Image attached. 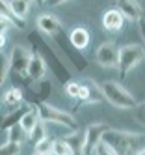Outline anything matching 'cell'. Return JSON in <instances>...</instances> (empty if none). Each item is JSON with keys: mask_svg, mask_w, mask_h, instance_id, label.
<instances>
[{"mask_svg": "<svg viewBox=\"0 0 145 155\" xmlns=\"http://www.w3.org/2000/svg\"><path fill=\"white\" fill-rule=\"evenodd\" d=\"M136 155H145V150H140V151H136Z\"/></svg>", "mask_w": 145, "mask_h": 155, "instance_id": "cell-28", "label": "cell"}, {"mask_svg": "<svg viewBox=\"0 0 145 155\" xmlns=\"http://www.w3.org/2000/svg\"><path fill=\"white\" fill-rule=\"evenodd\" d=\"M80 90H78V97L76 101H80L82 105H97L102 101V95H100V88L97 82L93 81H80Z\"/></svg>", "mask_w": 145, "mask_h": 155, "instance_id": "cell-8", "label": "cell"}, {"mask_svg": "<svg viewBox=\"0 0 145 155\" xmlns=\"http://www.w3.org/2000/svg\"><path fill=\"white\" fill-rule=\"evenodd\" d=\"M22 99H24V94H22L20 88H8L2 95V103L9 108V110H15L20 107Z\"/></svg>", "mask_w": 145, "mask_h": 155, "instance_id": "cell-15", "label": "cell"}, {"mask_svg": "<svg viewBox=\"0 0 145 155\" xmlns=\"http://www.w3.org/2000/svg\"><path fill=\"white\" fill-rule=\"evenodd\" d=\"M45 73H47V62H45V58L39 52H33L30 56L28 68H26V77L32 82H39V81H43Z\"/></svg>", "mask_w": 145, "mask_h": 155, "instance_id": "cell-9", "label": "cell"}, {"mask_svg": "<svg viewBox=\"0 0 145 155\" xmlns=\"http://www.w3.org/2000/svg\"><path fill=\"white\" fill-rule=\"evenodd\" d=\"M99 88H100V95H102V99H106L112 107L127 108V110H134L138 107L136 97H134L123 84H119L115 81H106Z\"/></svg>", "mask_w": 145, "mask_h": 155, "instance_id": "cell-2", "label": "cell"}, {"mask_svg": "<svg viewBox=\"0 0 145 155\" xmlns=\"http://www.w3.org/2000/svg\"><path fill=\"white\" fill-rule=\"evenodd\" d=\"M108 148H112L115 155H136V151L143 150V135L136 131H117L108 129L102 140Z\"/></svg>", "mask_w": 145, "mask_h": 155, "instance_id": "cell-1", "label": "cell"}, {"mask_svg": "<svg viewBox=\"0 0 145 155\" xmlns=\"http://www.w3.org/2000/svg\"><path fill=\"white\" fill-rule=\"evenodd\" d=\"M115 9L123 15V19L125 21H130V23H134V21H140L143 12H141V4L140 2H117Z\"/></svg>", "mask_w": 145, "mask_h": 155, "instance_id": "cell-13", "label": "cell"}, {"mask_svg": "<svg viewBox=\"0 0 145 155\" xmlns=\"http://www.w3.org/2000/svg\"><path fill=\"white\" fill-rule=\"evenodd\" d=\"M37 124H39V116H37V112H36V108L30 105L28 110L20 116V120H19V127L24 131V135H26V138H28V135L33 131V127H36Z\"/></svg>", "mask_w": 145, "mask_h": 155, "instance_id": "cell-14", "label": "cell"}, {"mask_svg": "<svg viewBox=\"0 0 145 155\" xmlns=\"http://www.w3.org/2000/svg\"><path fill=\"white\" fill-rule=\"evenodd\" d=\"M63 88H65V94L69 95V97H73V99H76V97H78V90H80V84H78L76 81H67V82L63 84Z\"/></svg>", "mask_w": 145, "mask_h": 155, "instance_id": "cell-24", "label": "cell"}, {"mask_svg": "<svg viewBox=\"0 0 145 155\" xmlns=\"http://www.w3.org/2000/svg\"><path fill=\"white\" fill-rule=\"evenodd\" d=\"M93 155H115L114 151H112V148H108L104 142H99V146L95 148Z\"/></svg>", "mask_w": 145, "mask_h": 155, "instance_id": "cell-25", "label": "cell"}, {"mask_svg": "<svg viewBox=\"0 0 145 155\" xmlns=\"http://www.w3.org/2000/svg\"><path fill=\"white\" fill-rule=\"evenodd\" d=\"M9 12L13 13V17L19 21V23H24L26 17H28V12L32 8V2H22V0H17V2H6Z\"/></svg>", "mask_w": 145, "mask_h": 155, "instance_id": "cell-16", "label": "cell"}, {"mask_svg": "<svg viewBox=\"0 0 145 155\" xmlns=\"http://www.w3.org/2000/svg\"><path fill=\"white\" fill-rule=\"evenodd\" d=\"M145 56L143 47L138 43H130V45H123L117 51V69L121 77H127V73H130L136 65L141 64Z\"/></svg>", "mask_w": 145, "mask_h": 155, "instance_id": "cell-4", "label": "cell"}, {"mask_svg": "<svg viewBox=\"0 0 145 155\" xmlns=\"http://www.w3.org/2000/svg\"><path fill=\"white\" fill-rule=\"evenodd\" d=\"M30 56H32V52H30L26 47L15 45L13 49H11V54L8 56V60H9V69L24 79V77H26L28 62H30Z\"/></svg>", "mask_w": 145, "mask_h": 155, "instance_id": "cell-6", "label": "cell"}, {"mask_svg": "<svg viewBox=\"0 0 145 155\" xmlns=\"http://www.w3.org/2000/svg\"><path fill=\"white\" fill-rule=\"evenodd\" d=\"M108 124L104 121H97V124H89L86 131L82 133V151L80 155H93L95 148L99 146V142L102 140V135L108 131Z\"/></svg>", "mask_w": 145, "mask_h": 155, "instance_id": "cell-5", "label": "cell"}, {"mask_svg": "<svg viewBox=\"0 0 145 155\" xmlns=\"http://www.w3.org/2000/svg\"><path fill=\"white\" fill-rule=\"evenodd\" d=\"M6 41H8V38H6V36H0V51L4 49V45H6Z\"/></svg>", "mask_w": 145, "mask_h": 155, "instance_id": "cell-27", "label": "cell"}, {"mask_svg": "<svg viewBox=\"0 0 145 155\" xmlns=\"http://www.w3.org/2000/svg\"><path fill=\"white\" fill-rule=\"evenodd\" d=\"M50 155H52V153H50Z\"/></svg>", "mask_w": 145, "mask_h": 155, "instance_id": "cell-30", "label": "cell"}, {"mask_svg": "<svg viewBox=\"0 0 145 155\" xmlns=\"http://www.w3.org/2000/svg\"><path fill=\"white\" fill-rule=\"evenodd\" d=\"M32 107L36 108V112L39 116V121H50V124H58V125H63L71 131H76L78 129V121L69 114V112H63V110L56 108L49 103H32Z\"/></svg>", "mask_w": 145, "mask_h": 155, "instance_id": "cell-3", "label": "cell"}, {"mask_svg": "<svg viewBox=\"0 0 145 155\" xmlns=\"http://www.w3.org/2000/svg\"><path fill=\"white\" fill-rule=\"evenodd\" d=\"M20 153V146L13 142H4L0 146V155H19Z\"/></svg>", "mask_w": 145, "mask_h": 155, "instance_id": "cell-23", "label": "cell"}, {"mask_svg": "<svg viewBox=\"0 0 145 155\" xmlns=\"http://www.w3.org/2000/svg\"><path fill=\"white\" fill-rule=\"evenodd\" d=\"M9 28H11V26H9V23H6L4 19H0V36H6Z\"/></svg>", "mask_w": 145, "mask_h": 155, "instance_id": "cell-26", "label": "cell"}, {"mask_svg": "<svg viewBox=\"0 0 145 155\" xmlns=\"http://www.w3.org/2000/svg\"><path fill=\"white\" fill-rule=\"evenodd\" d=\"M36 146V155H50L52 153V140L50 138H45L37 144H33Z\"/></svg>", "mask_w": 145, "mask_h": 155, "instance_id": "cell-22", "label": "cell"}, {"mask_svg": "<svg viewBox=\"0 0 145 155\" xmlns=\"http://www.w3.org/2000/svg\"><path fill=\"white\" fill-rule=\"evenodd\" d=\"M9 75V60L4 51H0V86H2Z\"/></svg>", "mask_w": 145, "mask_h": 155, "instance_id": "cell-20", "label": "cell"}, {"mask_svg": "<svg viewBox=\"0 0 145 155\" xmlns=\"http://www.w3.org/2000/svg\"><path fill=\"white\" fill-rule=\"evenodd\" d=\"M52 155H71V150L61 138H58L52 140Z\"/></svg>", "mask_w": 145, "mask_h": 155, "instance_id": "cell-21", "label": "cell"}, {"mask_svg": "<svg viewBox=\"0 0 145 155\" xmlns=\"http://www.w3.org/2000/svg\"><path fill=\"white\" fill-rule=\"evenodd\" d=\"M89 41H91V34L86 26H74L69 32V43L71 47H74L76 51H84L89 47Z\"/></svg>", "mask_w": 145, "mask_h": 155, "instance_id": "cell-10", "label": "cell"}, {"mask_svg": "<svg viewBox=\"0 0 145 155\" xmlns=\"http://www.w3.org/2000/svg\"><path fill=\"white\" fill-rule=\"evenodd\" d=\"M33 155H36V153H33Z\"/></svg>", "mask_w": 145, "mask_h": 155, "instance_id": "cell-29", "label": "cell"}, {"mask_svg": "<svg viewBox=\"0 0 145 155\" xmlns=\"http://www.w3.org/2000/svg\"><path fill=\"white\" fill-rule=\"evenodd\" d=\"M37 28L47 36H60L61 32V23L50 13H43L37 17Z\"/></svg>", "mask_w": 145, "mask_h": 155, "instance_id": "cell-11", "label": "cell"}, {"mask_svg": "<svg viewBox=\"0 0 145 155\" xmlns=\"http://www.w3.org/2000/svg\"><path fill=\"white\" fill-rule=\"evenodd\" d=\"M28 138H30L33 144H37V142H41V140H45V138H49V137H47V129H45V124H43V121H39V124L33 127V131L28 135Z\"/></svg>", "mask_w": 145, "mask_h": 155, "instance_id": "cell-19", "label": "cell"}, {"mask_svg": "<svg viewBox=\"0 0 145 155\" xmlns=\"http://www.w3.org/2000/svg\"><path fill=\"white\" fill-rule=\"evenodd\" d=\"M0 19H4L6 23H9L11 28H22L24 26V23H19V21L13 17V13L9 12V8L6 2H0Z\"/></svg>", "mask_w": 145, "mask_h": 155, "instance_id": "cell-18", "label": "cell"}, {"mask_svg": "<svg viewBox=\"0 0 145 155\" xmlns=\"http://www.w3.org/2000/svg\"><path fill=\"white\" fill-rule=\"evenodd\" d=\"M123 25H125V19H123V15L115 8H108L102 13V26L108 32H119L123 28Z\"/></svg>", "mask_w": 145, "mask_h": 155, "instance_id": "cell-12", "label": "cell"}, {"mask_svg": "<svg viewBox=\"0 0 145 155\" xmlns=\"http://www.w3.org/2000/svg\"><path fill=\"white\" fill-rule=\"evenodd\" d=\"M117 51L119 47L115 45L114 41H104L100 43L95 51V56H97V64L102 65L106 69H112V68H117Z\"/></svg>", "mask_w": 145, "mask_h": 155, "instance_id": "cell-7", "label": "cell"}, {"mask_svg": "<svg viewBox=\"0 0 145 155\" xmlns=\"http://www.w3.org/2000/svg\"><path fill=\"white\" fill-rule=\"evenodd\" d=\"M6 142H13V144H20L26 140V135H24V131H22L20 127H19V124H15V125H11V127H8L6 129Z\"/></svg>", "mask_w": 145, "mask_h": 155, "instance_id": "cell-17", "label": "cell"}]
</instances>
